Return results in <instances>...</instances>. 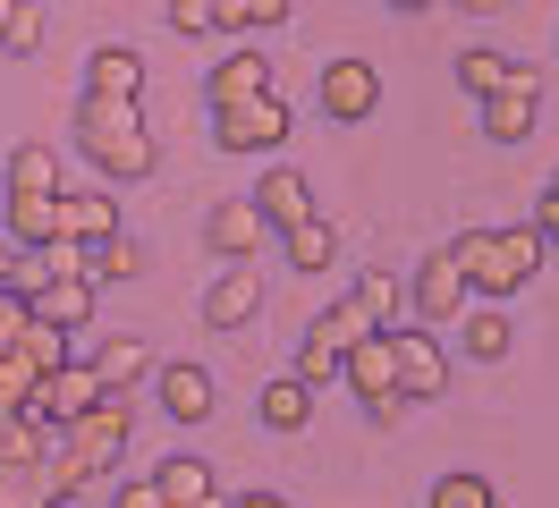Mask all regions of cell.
<instances>
[{"instance_id": "cell-13", "label": "cell", "mask_w": 559, "mask_h": 508, "mask_svg": "<svg viewBox=\"0 0 559 508\" xmlns=\"http://www.w3.org/2000/svg\"><path fill=\"white\" fill-rule=\"evenodd\" d=\"M94 399H103V381H94V365H76V356H60V365H51V373L35 381V399H26V406H35L43 424H69L76 406H94Z\"/></svg>"}, {"instance_id": "cell-3", "label": "cell", "mask_w": 559, "mask_h": 508, "mask_svg": "<svg viewBox=\"0 0 559 508\" xmlns=\"http://www.w3.org/2000/svg\"><path fill=\"white\" fill-rule=\"evenodd\" d=\"M340 381L356 390V406H365V424H373V433H390V424L407 415V399H399V365H390V331H382V322H373L365 339H348Z\"/></svg>"}, {"instance_id": "cell-14", "label": "cell", "mask_w": 559, "mask_h": 508, "mask_svg": "<svg viewBox=\"0 0 559 508\" xmlns=\"http://www.w3.org/2000/svg\"><path fill=\"white\" fill-rule=\"evenodd\" d=\"M119 229V187H60V229L51 237H76V246H94V237Z\"/></svg>"}, {"instance_id": "cell-2", "label": "cell", "mask_w": 559, "mask_h": 508, "mask_svg": "<svg viewBox=\"0 0 559 508\" xmlns=\"http://www.w3.org/2000/svg\"><path fill=\"white\" fill-rule=\"evenodd\" d=\"M450 255H457V271H466V288H475V297H518L525 280L543 271L551 246H543L534 221H518V229H457Z\"/></svg>"}, {"instance_id": "cell-18", "label": "cell", "mask_w": 559, "mask_h": 508, "mask_svg": "<svg viewBox=\"0 0 559 508\" xmlns=\"http://www.w3.org/2000/svg\"><path fill=\"white\" fill-rule=\"evenodd\" d=\"M254 212H263V221H272V229H288V221H306V212H314V178H306V169H263V187H254Z\"/></svg>"}, {"instance_id": "cell-30", "label": "cell", "mask_w": 559, "mask_h": 508, "mask_svg": "<svg viewBox=\"0 0 559 508\" xmlns=\"http://www.w3.org/2000/svg\"><path fill=\"white\" fill-rule=\"evenodd\" d=\"M9 347H26V356H35V373H51L60 356H76V347H69V331H60V322H43V314H26V331L9 339Z\"/></svg>"}, {"instance_id": "cell-39", "label": "cell", "mask_w": 559, "mask_h": 508, "mask_svg": "<svg viewBox=\"0 0 559 508\" xmlns=\"http://www.w3.org/2000/svg\"><path fill=\"white\" fill-rule=\"evenodd\" d=\"M9 17H17V0H0V34H9Z\"/></svg>"}, {"instance_id": "cell-9", "label": "cell", "mask_w": 559, "mask_h": 508, "mask_svg": "<svg viewBox=\"0 0 559 508\" xmlns=\"http://www.w3.org/2000/svg\"><path fill=\"white\" fill-rule=\"evenodd\" d=\"M407 297H416V322H432V331H441V322H457V314H466V297H475V288H466L457 255L441 246V255H424V263H416Z\"/></svg>"}, {"instance_id": "cell-34", "label": "cell", "mask_w": 559, "mask_h": 508, "mask_svg": "<svg viewBox=\"0 0 559 508\" xmlns=\"http://www.w3.org/2000/svg\"><path fill=\"white\" fill-rule=\"evenodd\" d=\"M0 51H17V60L43 51V9H35V0H17V17H9V34H0Z\"/></svg>"}, {"instance_id": "cell-35", "label": "cell", "mask_w": 559, "mask_h": 508, "mask_svg": "<svg viewBox=\"0 0 559 508\" xmlns=\"http://www.w3.org/2000/svg\"><path fill=\"white\" fill-rule=\"evenodd\" d=\"M221 26V0H170V34H212Z\"/></svg>"}, {"instance_id": "cell-24", "label": "cell", "mask_w": 559, "mask_h": 508, "mask_svg": "<svg viewBox=\"0 0 559 508\" xmlns=\"http://www.w3.org/2000/svg\"><path fill=\"white\" fill-rule=\"evenodd\" d=\"M85 365H94V381H103V390H136L144 373H153V356H144V339H103V347H94V356H85Z\"/></svg>"}, {"instance_id": "cell-10", "label": "cell", "mask_w": 559, "mask_h": 508, "mask_svg": "<svg viewBox=\"0 0 559 508\" xmlns=\"http://www.w3.org/2000/svg\"><path fill=\"white\" fill-rule=\"evenodd\" d=\"M144 381H153V399H162V415H170V424H204L212 406H221V390H212V373H204V365H187V356H170V365H153Z\"/></svg>"}, {"instance_id": "cell-17", "label": "cell", "mask_w": 559, "mask_h": 508, "mask_svg": "<svg viewBox=\"0 0 559 508\" xmlns=\"http://www.w3.org/2000/svg\"><path fill=\"white\" fill-rule=\"evenodd\" d=\"M263 85H272V60H263V51H221L212 76H204V102H212V110H229V102L263 94Z\"/></svg>"}, {"instance_id": "cell-36", "label": "cell", "mask_w": 559, "mask_h": 508, "mask_svg": "<svg viewBox=\"0 0 559 508\" xmlns=\"http://www.w3.org/2000/svg\"><path fill=\"white\" fill-rule=\"evenodd\" d=\"M534 229H543V246H551V255H559V178H551V187H543V212H534Z\"/></svg>"}, {"instance_id": "cell-5", "label": "cell", "mask_w": 559, "mask_h": 508, "mask_svg": "<svg viewBox=\"0 0 559 508\" xmlns=\"http://www.w3.org/2000/svg\"><path fill=\"white\" fill-rule=\"evenodd\" d=\"M390 365H399V399H450V356L432 322H390Z\"/></svg>"}, {"instance_id": "cell-26", "label": "cell", "mask_w": 559, "mask_h": 508, "mask_svg": "<svg viewBox=\"0 0 559 508\" xmlns=\"http://www.w3.org/2000/svg\"><path fill=\"white\" fill-rule=\"evenodd\" d=\"M348 297L365 305L373 322H399V305H407V280H399V271H382V263H373V271H365V280H356V288H348Z\"/></svg>"}, {"instance_id": "cell-8", "label": "cell", "mask_w": 559, "mask_h": 508, "mask_svg": "<svg viewBox=\"0 0 559 508\" xmlns=\"http://www.w3.org/2000/svg\"><path fill=\"white\" fill-rule=\"evenodd\" d=\"M51 433H60V424H43L35 406H17V415L0 424V474H9V492H43V458H51Z\"/></svg>"}, {"instance_id": "cell-38", "label": "cell", "mask_w": 559, "mask_h": 508, "mask_svg": "<svg viewBox=\"0 0 559 508\" xmlns=\"http://www.w3.org/2000/svg\"><path fill=\"white\" fill-rule=\"evenodd\" d=\"M390 9H399V17H424V9H432V0H390Z\"/></svg>"}, {"instance_id": "cell-25", "label": "cell", "mask_w": 559, "mask_h": 508, "mask_svg": "<svg viewBox=\"0 0 559 508\" xmlns=\"http://www.w3.org/2000/svg\"><path fill=\"white\" fill-rule=\"evenodd\" d=\"M144 271V246L128 229H110V237H94V246H85V280H94V288H110V280H136Z\"/></svg>"}, {"instance_id": "cell-7", "label": "cell", "mask_w": 559, "mask_h": 508, "mask_svg": "<svg viewBox=\"0 0 559 508\" xmlns=\"http://www.w3.org/2000/svg\"><path fill=\"white\" fill-rule=\"evenodd\" d=\"M543 128V68H509V85H491L484 94V135L491 144H525V135Z\"/></svg>"}, {"instance_id": "cell-12", "label": "cell", "mask_w": 559, "mask_h": 508, "mask_svg": "<svg viewBox=\"0 0 559 508\" xmlns=\"http://www.w3.org/2000/svg\"><path fill=\"white\" fill-rule=\"evenodd\" d=\"M263 212H254V196H229V203H212V221H204V246L221 255V263H254V246H263Z\"/></svg>"}, {"instance_id": "cell-4", "label": "cell", "mask_w": 559, "mask_h": 508, "mask_svg": "<svg viewBox=\"0 0 559 508\" xmlns=\"http://www.w3.org/2000/svg\"><path fill=\"white\" fill-rule=\"evenodd\" d=\"M314 102H322L331 128H365V119H382V68L365 60V51H340V60H322Z\"/></svg>"}, {"instance_id": "cell-37", "label": "cell", "mask_w": 559, "mask_h": 508, "mask_svg": "<svg viewBox=\"0 0 559 508\" xmlns=\"http://www.w3.org/2000/svg\"><path fill=\"white\" fill-rule=\"evenodd\" d=\"M457 9H475V17H491V9H509V0H457Z\"/></svg>"}, {"instance_id": "cell-15", "label": "cell", "mask_w": 559, "mask_h": 508, "mask_svg": "<svg viewBox=\"0 0 559 508\" xmlns=\"http://www.w3.org/2000/svg\"><path fill=\"white\" fill-rule=\"evenodd\" d=\"M457 347L475 356V365H500L509 347H518V322H509V297H484L457 314Z\"/></svg>"}, {"instance_id": "cell-6", "label": "cell", "mask_w": 559, "mask_h": 508, "mask_svg": "<svg viewBox=\"0 0 559 508\" xmlns=\"http://www.w3.org/2000/svg\"><path fill=\"white\" fill-rule=\"evenodd\" d=\"M288 128H297V119H288V102L263 85V94L229 102V110L212 119V144H221V153H280V144H288Z\"/></svg>"}, {"instance_id": "cell-11", "label": "cell", "mask_w": 559, "mask_h": 508, "mask_svg": "<svg viewBox=\"0 0 559 508\" xmlns=\"http://www.w3.org/2000/svg\"><path fill=\"white\" fill-rule=\"evenodd\" d=\"M263 314V280H254V263H221L204 288V322L212 331H246Z\"/></svg>"}, {"instance_id": "cell-20", "label": "cell", "mask_w": 559, "mask_h": 508, "mask_svg": "<svg viewBox=\"0 0 559 508\" xmlns=\"http://www.w3.org/2000/svg\"><path fill=\"white\" fill-rule=\"evenodd\" d=\"M254 415H263V433H306V424H314V381H297V373L263 381Z\"/></svg>"}, {"instance_id": "cell-1", "label": "cell", "mask_w": 559, "mask_h": 508, "mask_svg": "<svg viewBox=\"0 0 559 508\" xmlns=\"http://www.w3.org/2000/svg\"><path fill=\"white\" fill-rule=\"evenodd\" d=\"M76 153L94 162L103 187H144L153 169H162V144L144 128L136 102H110V94H85L76 102Z\"/></svg>"}, {"instance_id": "cell-28", "label": "cell", "mask_w": 559, "mask_h": 508, "mask_svg": "<svg viewBox=\"0 0 559 508\" xmlns=\"http://www.w3.org/2000/svg\"><path fill=\"white\" fill-rule=\"evenodd\" d=\"M0 178H9V187H60V153H51V144H17V153L0 162Z\"/></svg>"}, {"instance_id": "cell-19", "label": "cell", "mask_w": 559, "mask_h": 508, "mask_svg": "<svg viewBox=\"0 0 559 508\" xmlns=\"http://www.w3.org/2000/svg\"><path fill=\"white\" fill-rule=\"evenodd\" d=\"M85 94L136 102V94H144V51H128V43H103V51L85 60Z\"/></svg>"}, {"instance_id": "cell-16", "label": "cell", "mask_w": 559, "mask_h": 508, "mask_svg": "<svg viewBox=\"0 0 559 508\" xmlns=\"http://www.w3.org/2000/svg\"><path fill=\"white\" fill-rule=\"evenodd\" d=\"M0 221H9V246H43L60 229V187H0Z\"/></svg>"}, {"instance_id": "cell-27", "label": "cell", "mask_w": 559, "mask_h": 508, "mask_svg": "<svg viewBox=\"0 0 559 508\" xmlns=\"http://www.w3.org/2000/svg\"><path fill=\"white\" fill-rule=\"evenodd\" d=\"M365 331H373V314H365L356 297H340V305H322V314H314V339H322V347H340V356H348V339H365Z\"/></svg>"}, {"instance_id": "cell-33", "label": "cell", "mask_w": 559, "mask_h": 508, "mask_svg": "<svg viewBox=\"0 0 559 508\" xmlns=\"http://www.w3.org/2000/svg\"><path fill=\"white\" fill-rule=\"evenodd\" d=\"M43 280H51V263H43V246H17V255H9V271H0V288H17V297L35 305V288Z\"/></svg>"}, {"instance_id": "cell-22", "label": "cell", "mask_w": 559, "mask_h": 508, "mask_svg": "<svg viewBox=\"0 0 559 508\" xmlns=\"http://www.w3.org/2000/svg\"><path fill=\"white\" fill-rule=\"evenodd\" d=\"M35 314H43V322H60V331L94 322V280H85V271H51V280L35 288Z\"/></svg>"}, {"instance_id": "cell-40", "label": "cell", "mask_w": 559, "mask_h": 508, "mask_svg": "<svg viewBox=\"0 0 559 508\" xmlns=\"http://www.w3.org/2000/svg\"><path fill=\"white\" fill-rule=\"evenodd\" d=\"M0 187H9V178H0Z\"/></svg>"}, {"instance_id": "cell-29", "label": "cell", "mask_w": 559, "mask_h": 508, "mask_svg": "<svg viewBox=\"0 0 559 508\" xmlns=\"http://www.w3.org/2000/svg\"><path fill=\"white\" fill-rule=\"evenodd\" d=\"M509 68H518L509 51H484V43H475V51H457V85H466V94L484 102L491 85H509Z\"/></svg>"}, {"instance_id": "cell-31", "label": "cell", "mask_w": 559, "mask_h": 508, "mask_svg": "<svg viewBox=\"0 0 559 508\" xmlns=\"http://www.w3.org/2000/svg\"><path fill=\"white\" fill-rule=\"evenodd\" d=\"M500 492H491L484 474H466V466H450L441 483H432V508H491Z\"/></svg>"}, {"instance_id": "cell-23", "label": "cell", "mask_w": 559, "mask_h": 508, "mask_svg": "<svg viewBox=\"0 0 559 508\" xmlns=\"http://www.w3.org/2000/svg\"><path fill=\"white\" fill-rule=\"evenodd\" d=\"M280 255H288V271H331L340 263V229H331L322 212H306V221L280 229Z\"/></svg>"}, {"instance_id": "cell-21", "label": "cell", "mask_w": 559, "mask_h": 508, "mask_svg": "<svg viewBox=\"0 0 559 508\" xmlns=\"http://www.w3.org/2000/svg\"><path fill=\"white\" fill-rule=\"evenodd\" d=\"M153 492H162V508H204L221 500V474H212V458H162Z\"/></svg>"}, {"instance_id": "cell-32", "label": "cell", "mask_w": 559, "mask_h": 508, "mask_svg": "<svg viewBox=\"0 0 559 508\" xmlns=\"http://www.w3.org/2000/svg\"><path fill=\"white\" fill-rule=\"evenodd\" d=\"M297 0H221V26L229 34H254V26H280Z\"/></svg>"}]
</instances>
